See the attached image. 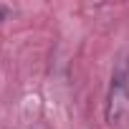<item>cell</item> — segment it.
Returning <instances> with one entry per match:
<instances>
[{
    "label": "cell",
    "mask_w": 129,
    "mask_h": 129,
    "mask_svg": "<svg viewBox=\"0 0 129 129\" xmlns=\"http://www.w3.org/2000/svg\"><path fill=\"white\" fill-rule=\"evenodd\" d=\"M104 116H106V124L114 129H124L129 124V63L126 61L119 63L111 76Z\"/></svg>",
    "instance_id": "1"
},
{
    "label": "cell",
    "mask_w": 129,
    "mask_h": 129,
    "mask_svg": "<svg viewBox=\"0 0 129 129\" xmlns=\"http://www.w3.org/2000/svg\"><path fill=\"white\" fill-rule=\"evenodd\" d=\"M3 18H5V10H3V8H0V20H3Z\"/></svg>",
    "instance_id": "2"
}]
</instances>
